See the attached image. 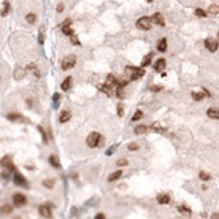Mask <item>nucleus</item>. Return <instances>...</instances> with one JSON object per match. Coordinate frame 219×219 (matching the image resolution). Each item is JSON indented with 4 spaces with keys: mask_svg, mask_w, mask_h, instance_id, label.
Listing matches in <instances>:
<instances>
[{
    "mask_svg": "<svg viewBox=\"0 0 219 219\" xmlns=\"http://www.w3.org/2000/svg\"><path fill=\"white\" fill-rule=\"evenodd\" d=\"M100 141H102V135L99 132H92V133L87 135V138H86V143H87V146H89V148L99 146Z\"/></svg>",
    "mask_w": 219,
    "mask_h": 219,
    "instance_id": "1",
    "label": "nucleus"
},
{
    "mask_svg": "<svg viewBox=\"0 0 219 219\" xmlns=\"http://www.w3.org/2000/svg\"><path fill=\"white\" fill-rule=\"evenodd\" d=\"M125 75H129L132 80H138L140 76L144 75V68H137V67H125Z\"/></svg>",
    "mask_w": 219,
    "mask_h": 219,
    "instance_id": "2",
    "label": "nucleus"
},
{
    "mask_svg": "<svg viewBox=\"0 0 219 219\" xmlns=\"http://www.w3.org/2000/svg\"><path fill=\"white\" fill-rule=\"evenodd\" d=\"M137 27L141 29V30H149L152 27V18H148V16L140 18V19L137 21Z\"/></svg>",
    "mask_w": 219,
    "mask_h": 219,
    "instance_id": "3",
    "label": "nucleus"
},
{
    "mask_svg": "<svg viewBox=\"0 0 219 219\" xmlns=\"http://www.w3.org/2000/svg\"><path fill=\"white\" fill-rule=\"evenodd\" d=\"M75 64H76V57H75V56H67V57L62 60L60 67H62V70H70Z\"/></svg>",
    "mask_w": 219,
    "mask_h": 219,
    "instance_id": "4",
    "label": "nucleus"
},
{
    "mask_svg": "<svg viewBox=\"0 0 219 219\" xmlns=\"http://www.w3.org/2000/svg\"><path fill=\"white\" fill-rule=\"evenodd\" d=\"M13 203H15L16 207H24V205L27 203V197H26L24 194L16 192L15 195H13Z\"/></svg>",
    "mask_w": 219,
    "mask_h": 219,
    "instance_id": "5",
    "label": "nucleus"
},
{
    "mask_svg": "<svg viewBox=\"0 0 219 219\" xmlns=\"http://www.w3.org/2000/svg\"><path fill=\"white\" fill-rule=\"evenodd\" d=\"M205 46H207V49L209 53H216L218 51V41L214 38H207L205 40Z\"/></svg>",
    "mask_w": 219,
    "mask_h": 219,
    "instance_id": "6",
    "label": "nucleus"
},
{
    "mask_svg": "<svg viewBox=\"0 0 219 219\" xmlns=\"http://www.w3.org/2000/svg\"><path fill=\"white\" fill-rule=\"evenodd\" d=\"M13 179H15V183H16L18 186H22V188H29V183H27V179H26L21 173H18V171L15 173V178H13Z\"/></svg>",
    "mask_w": 219,
    "mask_h": 219,
    "instance_id": "7",
    "label": "nucleus"
},
{
    "mask_svg": "<svg viewBox=\"0 0 219 219\" xmlns=\"http://www.w3.org/2000/svg\"><path fill=\"white\" fill-rule=\"evenodd\" d=\"M38 211H40L41 218H51L53 216V213H51V205H41L38 208Z\"/></svg>",
    "mask_w": 219,
    "mask_h": 219,
    "instance_id": "8",
    "label": "nucleus"
},
{
    "mask_svg": "<svg viewBox=\"0 0 219 219\" xmlns=\"http://www.w3.org/2000/svg\"><path fill=\"white\" fill-rule=\"evenodd\" d=\"M113 87H116V86L110 84V83H103V84H99V89H100L102 92H105L106 95H113Z\"/></svg>",
    "mask_w": 219,
    "mask_h": 219,
    "instance_id": "9",
    "label": "nucleus"
},
{
    "mask_svg": "<svg viewBox=\"0 0 219 219\" xmlns=\"http://www.w3.org/2000/svg\"><path fill=\"white\" fill-rule=\"evenodd\" d=\"M152 22L157 24L159 27H165V19H164V16H162L160 13H156V15L152 16Z\"/></svg>",
    "mask_w": 219,
    "mask_h": 219,
    "instance_id": "10",
    "label": "nucleus"
},
{
    "mask_svg": "<svg viewBox=\"0 0 219 219\" xmlns=\"http://www.w3.org/2000/svg\"><path fill=\"white\" fill-rule=\"evenodd\" d=\"M165 65H167L165 59H159V60H157V62L154 64V70H156V72H164Z\"/></svg>",
    "mask_w": 219,
    "mask_h": 219,
    "instance_id": "11",
    "label": "nucleus"
},
{
    "mask_svg": "<svg viewBox=\"0 0 219 219\" xmlns=\"http://www.w3.org/2000/svg\"><path fill=\"white\" fill-rule=\"evenodd\" d=\"M207 114H208V118H211V119H219V110L218 108H208Z\"/></svg>",
    "mask_w": 219,
    "mask_h": 219,
    "instance_id": "12",
    "label": "nucleus"
},
{
    "mask_svg": "<svg viewBox=\"0 0 219 219\" xmlns=\"http://www.w3.org/2000/svg\"><path fill=\"white\" fill-rule=\"evenodd\" d=\"M72 83H73V78H72V76H67V78H65L64 83H62V86H60V87H62V91H68L70 87H72Z\"/></svg>",
    "mask_w": 219,
    "mask_h": 219,
    "instance_id": "13",
    "label": "nucleus"
},
{
    "mask_svg": "<svg viewBox=\"0 0 219 219\" xmlns=\"http://www.w3.org/2000/svg\"><path fill=\"white\" fill-rule=\"evenodd\" d=\"M207 95H208V94H207V92H205L203 89H202V92H192V99H194V100H197V102H198V100H203Z\"/></svg>",
    "mask_w": 219,
    "mask_h": 219,
    "instance_id": "14",
    "label": "nucleus"
},
{
    "mask_svg": "<svg viewBox=\"0 0 219 219\" xmlns=\"http://www.w3.org/2000/svg\"><path fill=\"white\" fill-rule=\"evenodd\" d=\"M72 118V113H70L68 110H65V111H62V113H60V118H59V121L60 122H67V121Z\"/></svg>",
    "mask_w": 219,
    "mask_h": 219,
    "instance_id": "15",
    "label": "nucleus"
},
{
    "mask_svg": "<svg viewBox=\"0 0 219 219\" xmlns=\"http://www.w3.org/2000/svg\"><path fill=\"white\" fill-rule=\"evenodd\" d=\"M49 164L51 165H53L54 167V168H59V167H60V162H59V157L57 156H49Z\"/></svg>",
    "mask_w": 219,
    "mask_h": 219,
    "instance_id": "16",
    "label": "nucleus"
},
{
    "mask_svg": "<svg viewBox=\"0 0 219 219\" xmlns=\"http://www.w3.org/2000/svg\"><path fill=\"white\" fill-rule=\"evenodd\" d=\"M157 202H159L160 205H167V203H170V195H167V194H162L157 197Z\"/></svg>",
    "mask_w": 219,
    "mask_h": 219,
    "instance_id": "17",
    "label": "nucleus"
},
{
    "mask_svg": "<svg viewBox=\"0 0 219 219\" xmlns=\"http://www.w3.org/2000/svg\"><path fill=\"white\" fill-rule=\"evenodd\" d=\"M157 51H160V53L167 51V38L159 40V43H157Z\"/></svg>",
    "mask_w": 219,
    "mask_h": 219,
    "instance_id": "18",
    "label": "nucleus"
},
{
    "mask_svg": "<svg viewBox=\"0 0 219 219\" xmlns=\"http://www.w3.org/2000/svg\"><path fill=\"white\" fill-rule=\"evenodd\" d=\"M178 211H179V213H183V214H186V216H190V214H192L190 208H189V207H186V205H179V207H178Z\"/></svg>",
    "mask_w": 219,
    "mask_h": 219,
    "instance_id": "19",
    "label": "nucleus"
},
{
    "mask_svg": "<svg viewBox=\"0 0 219 219\" xmlns=\"http://www.w3.org/2000/svg\"><path fill=\"white\" fill-rule=\"evenodd\" d=\"M121 176H122V171L118 170V171H114V173H111V175L108 176V181H116V179H119Z\"/></svg>",
    "mask_w": 219,
    "mask_h": 219,
    "instance_id": "20",
    "label": "nucleus"
},
{
    "mask_svg": "<svg viewBox=\"0 0 219 219\" xmlns=\"http://www.w3.org/2000/svg\"><path fill=\"white\" fill-rule=\"evenodd\" d=\"M7 118L10 119V121H26V119L22 118L21 114H15V113H10V114H7Z\"/></svg>",
    "mask_w": 219,
    "mask_h": 219,
    "instance_id": "21",
    "label": "nucleus"
},
{
    "mask_svg": "<svg viewBox=\"0 0 219 219\" xmlns=\"http://www.w3.org/2000/svg\"><path fill=\"white\" fill-rule=\"evenodd\" d=\"M146 132H148L146 125H137V127H135V133L137 135H141V133H146Z\"/></svg>",
    "mask_w": 219,
    "mask_h": 219,
    "instance_id": "22",
    "label": "nucleus"
},
{
    "mask_svg": "<svg viewBox=\"0 0 219 219\" xmlns=\"http://www.w3.org/2000/svg\"><path fill=\"white\" fill-rule=\"evenodd\" d=\"M151 59H152V54H151V53L144 56V57H143V62H141V67H146V65H149V64H151Z\"/></svg>",
    "mask_w": 219,
    "mask_h": 219,
    "instance_id": "23",
    "label": "nucleus"
},
{
    "mask_svg": "<svg viewBox=\"0 0 219 219\" xmlns=\"http://www.w3.org/2000/svg\"><path fill=\"white\" fill-rule=\"evenodd\" d=\"M15 78L16 80H22V78H24V68H16L15 70Z\"/></svg>",
    "mask_w": 219,
    "mask_h": 219,
    "instance_id": "24",
    "label": "nucleus"
},
{
    "mask_svg": "<svg viewBox=\"0 0 219 219\" xmlns=\"http://www.w3.org/2000/svg\"><path fill=\"white\" fill-rule=\"evenodd\" d=\"M2 162H3V165H7L10 170H13V162H11V157H10V156L3 157V160H2Z\"/></svg>",
    "mask_w": 219,
    "mask_h": 219,
    "instance_id": "25",
    "label": "nucleus"
},
{
    "mask_svg": "<svg viewBox=\"0 0 219 219\" xmlns=\"http://www.w3.org/2000/svg\"><path fill=\"white\" fill-rule=\"evenodd\" d=\"M26 21L29 22V24H34V22L37 21V16L34 15V13H29V15L26 16Z\"/></svg>",
    "mask_w": 219,
    "mask_h": 219,
    "instance_id": "26",
    "label": "nucleus"
},
{
    "mask_svg": "<svg viewBox=\"0 0 219 219\" xmlns=\"http://www.w3.org/2000/svg\"><path fill=\"white\" fill-rule=\"evenodd\" d=\"M29 70H32V73H34V76H37V78H40V76H41V75H40V70L37 68L34 64H32V65H29Z\"/></svg>",
    "mask_w": 219,
    "mask_h": 219,
    "instance_id": "27",
    "label": "nucleus"
},
{
    "mask_svg": "<svg viewBox=\"0 0 219 219\" xmlns=\"http://www.w3.org/2000/svg\"><path fill=\"white\" fill-rule=\"evenodd\" d=\"M219 13V7L218 5H211L208 8V15H218Z\"/></svg>",
    "mask_w": 219,
    "mask_h": 219,
    "instance_id": "28",
    "label": "nucleus"
},
{
    "mask_svg": "<svg viewBox=\"0 0 219 219\" xmlns=\"http://www.w3.org/2000/svg\"><path fill=\"white\" fill-rule=\"evenodd\" d=\"M43 186H45V188H48V189H53L54 188V181L53 179H45L43 181Z\"/></svg>",
    "mask_w": 219,
    "mask_h": 219,
    "instance_id": "29",
    "label": "nucleus"
},
{
    "mask_svg": "<svg viewBox=\"0 0 219 219\" xmlns=\"http://www.w3.org/2000/svg\"><path fill=\"white\" fill-rule=\"evenodd\" d=\"M62 32H64L65 35H68V37L73 35V30H72V27H70V26H64L62 27Z\"/></svg>",
    "mask_w": 219,
    "mask_h": 219,
    "instance_id": "30",
    "label": "nucleus"
},
{
    "mask_svg": "<svg viewBox=\"0 0 219 219\" xmlns=\"http://www.w3.org/2000/svg\"><path fill=\"white\" fill-rule=\"evenodd\" d=\"M152 130L154 132H165V127H160L159 124H152Z\"/></svg>",
    "mask_w": 219,
    "mask_h": 219,
    "instance_id": "31",
    "label": "nucleus"
},
{
    "mask_svg": "<svg viewBox=\"0 0 219 219\" xmlns=\"http://www.w3.org/2000/svg\"><path fill=\"white\" fill-rule=\"evenodd\" d=\"M195 15H197V16H200V18H205V16L208 15V13H207V11H203L202 8H197V10H195Z\"/></svg>",
    "mask_w": 219,
    "mask_h": 219,
    "instance_id": "32",
    "label": "nucleus"
},
{
    "mask_svg": "<svg viewBox=\"0 0 219 219\" xmlns=\"http://www.w3.org/2000/svg\"><path fill=\"white\" fill-rule=\"evenodd\" d=\"M116 149H118V144H113L111 148H108V149H106V156H111Z\"/></svg>",
    "mask_w": 219,
    "mask_h": 219,
    "instance_id": "33",
    "label": "nucleus"
},
{
    "mask_svg": "<svg viewBox=\"0 0 219 219\" xmlns=\"http://www.w3.org/2000/svg\"><path fill=\"white\" fill-rule=\"evenodd\" d=\"M141 116H143V111H137V113H135L133 116H132V121H138V119H141Z\"/></svg>",
    "mask_w": 219,
    "mask_h": 219,
    "instance_id": "34",
    "label": "nucleus"
},
{
    "mask_svg": "<svg viewBox=\"0 0 219 219\" xmlns=\"http://www.w3.org/2000/svg\"><path fill=\"white\" fill-rule=\"evenodd\" d=\"M200 178H202L203 181H208L211 176H209V173H207V171H200Z\"/></svg>",
    "mask_w": 219,
    "mask_h": 219,
    "instance_id": "35",
    "label": "nucleus"
},
{
    "mask_svg": "<svg viewBox=\"0 0 219 219\" xmlns=\"http://www.w3.org/2000/svg\"><path fill=\"white\" fill-rule=\"evenodd\" d=\"M127 164H129V162H127V159H119L118 162H116V165H118V167H125Z\"/></svg>",
    "mask_w": 219,
    "mask_h": 219,
    "instance_id": "36",
    "label": "nucleus"
},
{
    "mask_svg": "<svg viewBox=\"0 0 219 219\" xmlns=\"http://www.w3.org/2000/svg\"><path fill=\"white\" fill-rule=\"evenodd\" d=\"M59 100H60V95H59V94H54V95H53V103H54V106L59 105Z\"/></svg>",
    "mask_w": 219,
    "mask_h": 219,
    "instance_id": "37",
    "label": "nucleus"
},
{
    "mask_svg": "<svg viewBox=\"0 0 219 219\" xmlns=\"http://www.w3.org/2000/svg\"><path fill=\"white\" fill-rule=\"evenodd\" d=\"M11 211V205H3L2 207V213H10Z\"/></svg>",
    "mask_w": 219,
    "mask_h": 219,
    "instance_id": "38",
    "label": "nucleus"
},
{
    "mask_svg": "<svg viewBox=\"0 0 219 219\" xmlns=\"http://www.w3.org/2000/svg\"><path fill=\"white\" fill-rule=\"evenodd\" d=\"M138 149V144L137 143H130L129 144V151H137Z\"/></svg>",
    "mask_w": 219,
    "mask_h": 219,
    "instance_id": "39",
    "label": "nucleus"
},
{
    "mask_svg": "<svg viewBox=\"0 0 219 219\" xmlns=\"http://www.w3.org/2000/svg\"><path fill=\"white\" fill-rule=\"evenodd\" d=\"M70 40H72V43H73V45H78V43H80V40L76 38V35H75V34L70 35Z\"/></svg>",
    "mask_w": 219,
    "mask_h": 219,
    "instance_id": "40",
    "label": "nucleus"
},
{
    "mask_svg": "<svg viewBox=\"0 0 219 219\" xmlns=\"http://www.w3.org/2000/svg\"><path fill=\"white\" fill-rule=\"evenodd\" d=\"M8 10H10V7H8V3H5V5H3V8H2V16H5L7 13H8Z\"/></svg>",
    "mask_w": 219,
    "mask_h": 219,
    "instance_id": "41",
    "label": "nucleus"
},
{
    "mask_svg": "<svg viewBox=\"0 0 219 219\" xmlns=\"http://www.w3.org/2000/svg\"><path fill=\"white\" fill-rule=\"evenodd\" d=\"M118 114H119V116L124 114V106H122V105H118Z\"/></svg>",
    "mask_w": 219,
    "mask_h": 219,
    "instance_id": "42",
    "label": "nucleus"
},
{
    "mask_svg": "<svg viewBox=\"0 0 219 219\" xmlns=\"http://www.w3.org/2000/svg\"><path fill=\"white\" fill-rule=\"evenodd\" d=\"M38 41H40V43H43V41H45V35H43V29H41V30H40V38H38Z\"/></svg>",
    "mask_w": 219,
    "mask_h": 219,
    "instance_id": "43",
    "label": "nucleus"
},
{
    "mask_svg": "<svg viewBox=\"0 0 219 219\" xmlns=\"http://www.w3.org/2000/svg\"><path fill=\"white\" fill-rule=\"evenodd\" d=\"M160 89H162V86H151V91H154V92L160 91Z\"/></svg>",
    "mask_w": 219,
    "mask_h": 219,
    "instance_id": "44",
    "label": "nucleus"
},
{
    "mask_svg": "<svg viewBox=\"0 0 219 219\" xmlns=\"http://www.w3.org/2000/svg\"><path fill=\"white\" fill-rule=\"evenodd\" d=\"M70 24H72V21H70V19H65V21L62 22V27H64V26H70Z\"/></svg>",
    "mask_w": 219,
    "mask_h": 219,
    "instance_id": "45",
    "label": "nucleus"
},
{
    "mask_svg": "<svg viewBox=\"0 0 219 219\" xmlns=\"http://www.w3.org/2000/svg\"><path fill=\"white\" fill-rule=\"evenodd\" d=\"M64 10V5H62V3H59V5H57V11L60 13V11H62Z\"/></svg>",
    "mask_w": 219,
    "mask_h": 219,
    "instance_id": "46",
    "label": "nucleus"
},
{
    "mask_svg": "<svg viewBox=\"0 0 219 219\" xmlns=\"http://www.w3.org/2000/svg\"><path fill=\"white\" fill-rule=\"evenodd\" d=\"M211 218H213V219H219V214H213Z\"/></svg>",
    "mask_w": 219,
    "mask_h": 219,
    "instance_id": "47",
    "label": "nucleus"
},
{
    "mask_svg": "<svg viewBox=\"0 0 219 219\" xmlns=\"http://www.w3.org/2000/svg\"><path fill=\"white\" fill-rule=\"evenodd\" d=\"M218 38H219V32H218Z\"/></svg>",
    "mask_w": 219,
    "mask_h": 219,
    "instance_id": "48",
    "label": "nucleus"
},
{
    "mask_svg": "<svg viewBox=\"0 0 219 219\" xmlns=\"http://www.w3.org/2000/svg\"><path fill=\"white\" fill-rule=\"evenodd\" d=\"M148 2H151V0H148Z\"/></svg>",
    "mask_w": 219,
    "mask_h": 219,
    "instance_id": "49",
    "label": "nucleus"
}]
</instances>
